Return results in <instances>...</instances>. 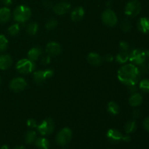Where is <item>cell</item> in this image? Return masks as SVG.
Returning a JSON list of instances; mask_svg holds the SVG:
<instances>
[{
	"instance_id": "cell-1",
	"label": "cell",
	"mask_w": 149,
	"mask_h": 149,
	"mask_svg": "<svg viewBox=\"0 0 149 149\" xmlns=\"http://www.w3.org/2000/svg\"><path fill=\"white\" fill-rule=\"evenodd\" d=\"M141 74L136 65L132 63H126L119 68L117 77L119 81L125 85H136L141 79Z\"/></svg>"
},
{
	"instance_id": "cell-2",
	"label": "cell",
	"mask_w": 149,
	"mask_h": 149,
	"mask_svg": "<svg viewBox=\"0 0 149 149\" xmlns=\"http://www.w3.org/2000/svg\"><path fill=\"white\" fill-rule=\"evenodd\" d=\"M149 60V50L133 49L130 52L129 61L135 65H141Z\"/></svg>"
},
{
	"instance_id": "cell-3",
	"label": "cell",
	"mask_w": 149,
	"mask_h": 149,
	"mask_svg": "<svg viewBox=\"0 0 149 149\" xmlns=\"http://www.w3.org/2000/svg\"><path fill=\"white\" fill-rule=\"evenodd\" d=\"M31 10L28 6L20 5L16 7L13 13V17L16 22L23 23L30 19Z\"/></svg>"
},
{
	"instance_id": "cell-4",
	"label": "cell",
	"mask_w": 149,
	"mask_h": 149,
	"mask_svg": "<svg viewBox=\"0 0 149 149\" xmlns=\"http://www.w3.org/2000/svg\"><path fill=\"white\" fill-rule=\"evenodd\" d=\"M35 63L29 58L21 59L16 63V69L22 74H28L32 73L35 69Z\"/></svg>"
},
{
	"instance_id": "cell-5",
	"label": "cell",
	"mask_w": 149,
	"mask_h": 149,
	"mask_svg": "<svg viewBox=\"0 0 149 149\" xmlns=\"http://www.w3.org/2000/svg\"><path fill=\"white\" fill-rule=\"evenodd\" d=\"M38 131L42 135H48L52 133L55 128V124L52 119H45L36 127Z\"/></svg>"
},
{
	"instance_id": "cell-6",
	"label": "cell",
	"mask_w": 149,
	"mask_h": 149,
	"mask_svg": "<svg viewBox=\"0 0 149 149\" xmlns=\"http://www.w3.org/2000/svg\"><path fill=\"white\" fill-rule=\"evenodd\" d=\"M141 10V4L138 0H132L125 6V13L130 17H135Z\"/></svg>"
},
{
	"instance_id": "cell-7",
	"label": "cell",
	"mask_w": 149,
	"mask_h": 149,
	"mask_svg": "<svg viewBox=\"0 0 149 149\" xmlns=\"http://www.w3.org/2000/svg\"><path fill=\"white\" fill-rule=\"evenodd\" d=\"M72 138V132L68 127L61 130L56 136L57 143L61 146H65L70 142Z\"/></svg>"
},
{
	"instance_id": "cell-8",
	"label": "cell",
	"mask_w": 149,
	"mask_h": 149,
	"mask_svg": "<svg viewBox=\"0 0 149 149\" xmlns=\"http://www.w3.org/2000/svg\"><path fill=\"white\" fill-rule=\"evenodd\" d=\"M102 20L107 26L113 27L117 23L118 19L116 13L110 9H107L102 13Z\"/></svg>"
},
{
	"instance_id": "cell-9",
	"label": "cell",
	"mask_w": 149,
	"mask_h": 149,
	"mask_svg": "<svg viewBox=\"0 0 149 149\" xmlns=\"http://www.w3.org/2000/svg\"><path fill=\"white\" fill-rule=\"evenodd\" d=\"M54 72L51 69H47L45 71H37L33 73V78L36 84H42L47 79L53 76Z\"/></svg>"
},
{
	"instance_id": "cell-10",
	"label": "cell",
	"mask_w": 149,
	"mask_h": 149,
	"mask_svg": "<svg viewBox=\"0 0 149 149\" xmlns=\"http://www.w3.org/2000/svg\"><path fill=\"white\" fill-rule=\"evenodd\" d=\"M27 87V82L22 77L14 78L10 83V87L13 91L19 93L24 90Z\"/></svg>"
},
{
	"instance_id": "cell-11",
	"label": "cell",
	"mask_w": 149,
	"mask_h": 149,
	"mask_svg": "<svg viewBox=\"0 0 149 149\" xmlns=\"http://www.w3.org/2000/svg\"><path fill=\"white\" fill-rule=\"evenodd\" d=\"M46 52L50 57L57 56L61 52V47L55 42H51L46 47Z\"/></svg>"
},
{
	"instance_id": "cell-12",
	"label": "cell",
	"mask_w": 149,
	"mask_h": 149,
	"mask_svg": "<svg viewBox=\"0 0 149 149\" xmlns=\"http://www.w3.org/2000/svg\"><path fill=\"white\" fill-rule=\"evenodd\" d=\"M71 8V4L66 1H61L55 4L53 7L54 13L58 15H63L68 13Z\"/></svg>"
},
{
	"instance_id": "cell-13",
	"label": "cell",
	"mask_w": 149,
	"mask_h": 149,
	"mask_svg": "<svg viewBox=\"0 0 149 149\" xmlns=\"http://www.w3.org/2000/svg\"><path fill=\"white\" fill-rule=\"evenodd\" d=\"M108 139L113 143H117L121 141H123V135L119 132L118 130L110 129L108 130L106 134Z\"/></svg>"
},
{
	"instance_id": "cell-14",
	"label": "cell",
	"mask_w": 149,
	"mask_h": 149,
	"mask_svg": "<svg viewBox=\"0 0 149 149\" xmlns=\"http://www.w3.org/2000/svg\"><path fill=\"white\" fill-rule=\"evenodd\" d=\"M103 61V58L96 52H90L87 56V61L89 62V63L94 66L101 65Z\"/></svg>"
},
{
	"instance_id": "cell-15",
	"label": "cell",
	"mask_w": 149,
	"mask_h": 149,
	"mask_svg": "<svg viewBox=\"0 0 149 149\" xmlns=\"http://www.w3.org/2000/svg\"><path fill=\"white\" fill-rule=\"evenodd\" d=\"M85 12L83 7H77L75 9H74L71 14V20L74 22H78L81 20L84 17Z\"/></svg>"
},
{
	"instance_id": "cell-16",
	"label": "cell",
	"mask_w": 149,
	"mask_h": 149,
	"mask_svg": "<svg viewBox=\"0 0 149 149\" xmlns=\"http://www.w3.org/2000/svg\"><path fill=\"white\" fill-rule=\"evenodd\" d=\"M13 63V59L9 55H0V69L7 70Z\"/></svg>"
},
{
	"instance_id": "cell-17",
	"label": "cell",
	"mask_w": 149,
	"mask_h": 149,
	"mask_svg": "<svg viewBox=\"0 0 149 149\" xmlns=\"http://www.w3.org/2000/svg\"><path fill=\"white\" fill-rule=\"evenodd\" d=\"M138 29L143 33H149V18L148 17H141L138 23Z\"/></svg>"
},
{
	"instance_id": "cell-18",
	"label": "cell",
	"mask_w": 149,
	"mask_h": 149,
	"mask_svg": "<svg viewBox=\"0 0 149 149\" xmlns=\"http://www.w3.org/2000/svg\"><path fill=\"white\" fill-rule=\"evenodd\" d=\"M143 103V96L141 93H135L132 94L129 99V103L132 107H137L142 104Z\"/></svg>"
},
{
	"instance_id": "cell-19",
	"label": "cell",
	"mask_w": 149,
	"mask_h": 149,
	"mask_svg": "<svg viewBox=\"0 0 149 149\" xmlns=\"http://www.w3.org/2000/svg\"><path fill=\"white\" fill-rule=\"evenodd\" d=\"M42 55V49L39 47H35L31 48L28 52V57L29 59L31 61H36L39 58V57Z\"/></svg>"
},
{
	"instance_id": "cell-20",
	"label": "cell",
	"mask_w": 149,
	"mask_h": 149,
	"mask_svg": "<svg viewBox=\"0 0 149 149\" xmlns=\"http://www.w3.org/2000/svg\"><path fill=\"white\" fill-rule=\"evenodd\" d=\"M11 17V12L8 7L0 9V23H4L9 21Z\"/></svg>"
},
{
	"instance_id": "cell-21",
	"label": "cell",
	"mask_w": 149,
	"mask_h": 149,
	"mask_svg": "<svg viewBox=\"0 0 149 149\" xmlns=\"http://www.w3.org/2000/svg\"><path fill=\"white\" fill-rule=\"evenodd\" d=\"M130 53L127 51H121L116 56V62L120 64H125L129 61Z\"/></svg>"
},
{
	"instance_id": "cell-22",
	"label": "cell",
	"mask_w": 149,
	"mask_h": 149,
	"mask_svg": "<svg viewBox=\"0 0 149 149\" xmlns=\"http://www.w3.org/2000/svg\"><path fill=\"white\" fill-rule=\"evenodd\" d=\"M35 145L39 149H49V142L47 138H39L35 141Z\"/></svg>"
},
{
	"instance_id": "cell-23",
	"label": "cell",
	"mask_w": 149,
	"mask_h": 149,
	"mask_svg": "<svg viewBox=\"0 0 149 149\" xmlns=\"http://www.w3.org/2000/svg\"><path fill=\"white\" fill-rule=\"evenodd\" d=\"M107 111L111 114L116 116L119 113V106L115 102H110L107 105Z\"/></svg>"
},
{
	"instance_id": "cell-24",
	"label": "cell",
	"mask_w": 149,
	"mask_h": 149,
	"mask_svg": "<svg viewBox=\"0 0 149 149\" xmlns=\"http://www.w3.org/2000/svg\"><path fill=\"white\" fill-rule=\"evenodd\" d=\"M39 30V26L36 23L31 22L29 23L26 26V31L30 35H35Z\"/></svg>"
},
{
	"instance_id": "cell-25",
	"label": "cell",
	"mask_w": 149,
	"mask_h": 149,
	"mask_svg": "<svg viewBox=\"0 0 149 149\" xmlns=\"http://www.w3.org/2000/svg\"><path fill=\"white\" fill-rule=\"evenodd\" d=\"M137 129V124L135 121H129L126 123L125 130L126 133L130 134L135 132Z\"/></svg>"
},
{
	"instance_id": "cell-26",
	"label": "cell",
	"mask_w": 149,
	"mask_h": 149,
	"mask_svg": "<svg viewBox=\"0 0 149 149\" xmlns=\"http://www.w3.org/2000/svg\"><path fill=\"white\" fill-rule=\"evenodd\" d=\"M36 139V133L35 131L31 130L26 133V136H25V141H26V143L31 144L32 143L35 142Z\"/></svg>"
},
{
	"instance_id": "cell-27",
	"label": "cell",
	"mask_w": 149,
	"mask_h": 149,
	"mask_svg": "<svg viewBox=\"0 0 149 149\" xmlns=\"http://www.w3.org/2000/svg\"><path fill=\"white\" fill-rule=\"evenodd\" d=\"M7 31L11 36H16L20 32V26L18 23H14L8 28Z\"/></svg>"
},
{
	"instance_id": "cell-28",
	"label": "cell",
	"mask_w": 149,
	"mask_h": 149,
	"mask_svg": "<svg viewBox=\"0 0 149 149\" xmlns=\"http://www.w3.org/2000/svg\"><path fill=\"white\" fill-rule=\"evenodd\" d=\"M139 89L143 93H149V79H145L139 82Z\"/></svg>"
},
{
	"instance_id": "cell-29",
	"label": "cell",
	"mask_w": 149,
	"mask_h": 149,
	"mask_svg": "<svg viewBox=\"0 0 149 149\" xmlns=\"http://www.w3.org/2000/svg\"><path fill=\"white\" fill-rule=\"evenodd\" d=\"M8 45V40L5 36L0 35V52H4L6 50Z\"/></svg>"
},
{
	"instance_id": "cell-30",
	"label": "cell",
	"mask_w": 149,
	"mask_h": 149,
	"mask_svg": "<svg viewBox=\"0 0 149 149\" xmlns=\"http://www.w3.org/2000/svg\"><path fill=\"white\" fill-rule=\"evenodd\" d=\"M58 26V21H57L55 19H49L47 22L46 25H45V27L47 30H53L56 28V26Z\"/></svg>"
},
{
	"instance_id": "cell-31",
	"label": "cell",
	"mask_w": 149,
	"mask_h": 149,
	"mask_svg": "<svg viewBox=\"0 0 149 149\" xmlns=\"http://www.w3.org/2000/svg\"><path fill=\"white\" fill-rule=\"evenodd\" d=\"M120 27L124 32H128L131 30V23L128 20H124L121 23Z\"/></svg>"
},
{
	"instance_id": "cell-32",
	"label": "cell",
	"mask_w": 149,
	"mask_h": 149,
	"mask_svg": "<svg viewBox=\"0 0 149 149\" xmlns=\"http://www.w3.org/2000/svg\"><path fill=\"white\" fill-rule=\"evenodd\" d=\"M119 47L122 49V51H129L130 49V45L127 42H125V41H122L119 43Z\"/></svg>"
},
{
	"instance_id": "cell-33",
	"label": "cell",
	"mask_w": 149,
	"mask_h": 149,
	"mask_svg": "<svg viewBox=\"0 0 149 149\" xmlns=\"http://www.w3.org/2000/svg\"><path fill=\"white\" fill-rule=\"evenodd\" d=\"M27 124L28 127H29L30 128H35L37 127V124H36V121L33 119H30L29 120H27Z\"/></svg>"
},
{
	"instance_id": "cell-34",
	"label": "cell",
	"mask_w": 149,
	"mask_h": 149,
	"mask_svg": "<svg viewBox=\"0 0 149 149\" xmlns=\"http://www.w3.org/2000/svg\"><path fill=\"white\" fill-rule=\"evenodd\" d=\"M51 61V57L49 55H46V56H44L42 58V63L43 65H47L50 63Z\"/></svg>"
},
{
	"instance_id": "cell-35",
	"label": "cell",
	"mask_w": 149,
	"mask_h": 149,
	"mask_svg": "<svg viewBox=\"0 0 149 149\" xmlns=\"http://www.w3.org/2000/svg\"><path fill=\"white\" fill-rule=\"evenodd\" d=\"M143 127L146 129V130H147L149 132V116L146 118L143 121Z\"/></svg>"
},
{
	"instance_id": "cell-36",
	"label": "cell",
	"mask_w": 149,
	"mask_h": 149,
	"mask_svg": "<svg viewBox=\"0 0 149 149\" xmlns=\"http://www.w3.org/2000/svg\"><path fill=\"white\" fill-rule=\"evenodd\" d=\"M104 60L106 61V62L111 63L113 61V57L112 56L111 54H108V55H106V56L104 57Z\"/></svg>"
},
{
	"instance_id": "cell-37",
	"label": "cell",
	"mask_w": 149,
	"mask_h": 149,
	"mask_svg": "<svg viewBox=\"0 0 149 149\" xmlns=\"http://www.w3.org/2000/svg\"><path fill=\"white\" fill-rule=\"evenodd\" d=\"M128 87H129L130 91L131 92V93H132V94H133V93H137V90H138V87H137V84H136V85L128 86Z\"/></svg>"
},
{
	"instance_id": "cell-38",
	"label": "cell",
	"mask_w": 149,
	"mask_h": 149,
	"mask_svg": "<svg viewBox=\"0 0 149 149\" xmlns=\"http://www.w3.org/2000/svg\"><path fill=\"white\" fill-rule=\"evenodd\" d=\"M132 114L134 118H138L140 116V115H141V112H140V111L138 110V109H135V110L132 111Z\"/></svg>"
},
{
	"instance_id": "cell-39",
	"label": "cell",
	"mask_w": 149,
	"mask_h": 149,
	"mask_svg": "<svg viewBox=\"0 0 149 149\" xmlns=\"http://www.w3.org/2000/svg\"><path fill=\"white\" fill-rule=\"evenodd\" d=\"M1 2L3 3V4H4V5L6 6H9L10 5V4H12V0H1Z\"/></svg>"
},
{
	"instance_id": "cell-40",
	"label": "cell",
	"mask_w": 149,
	"mask_h": 149,
	"mask_svg": "<svg viewBox=\"0 0 149 149\" xmlns=\"http://www.w3.org/2000/svg\"><path fill=\"white\" fill-rule=\"evenodd\" d=\"M123 141H125V142H130L131 141V138L129 135H126V136H124Z\"/></svg>"
},
{
	"instance_id": "cell-41",
	"label": "cell",
	"mask_w": 149,
	"mask_h": 149,
	"mask_svg": "<svg viewBox=\"0 0 149 149\" xmlns=\"http://www.w3.org/2000/svg\"><path fill=\"white\" fill-rule=\"evenodd\" d=\"M14 149H26L24 146H17L16 147V148H15Z\"/></svg>"
},
{
	"instance_id": "cell-42",
	"label": "cell",
	"mask_w": 149,
	"mask_h": 149,
	"mask_svg": "<svg viewBox=\"0 0 149 149\" xmlns=\"http://www.w3.org/2000/svg\"><path fill=\"white\" fill-rule=\"evenodd\" d=\"M1 149H9V147L7 145H4L1 147Z\"/></svg>"
},
{
	"instance_id": "cell-43",
	"label": "cell",
	"mask_w": 149,
	"mask_h": 149,
	"mask_svg": "<svg viewBox=\"0 0 149 149\" xmlns=\"http://www.w3.org/2000/svg\"><path fill=\"white\" fill-rule=\"evenodd\" d=\"M45 5L46 6V7H50L51 6V4L50 3H49V4H48V1H45Z\"/></svg>"
},
{
	"instance_id": "cell-44",
	"label": "cell",
	"mask_w": 149,
	"mask_h": 149,
	"mask_svg": "<svg viewBox=\"0 0 149 149\" xmlns=\"http://www.w3.org/2000/svg\"><path fill=\"white\" fill-rule=\"evenodd\" d=\"M0 84H1V77H0Z\"/></svg>"
},
{
	"instance_id": "cell-45",
	"label": "cell",
	"mask_w": 149,
	"mask_h": 149,
	"mask_svg": "<svg viewBox=\"0 0 149 149\" xmlns=\"http://www.w3.org/2000/svg\"><path fill=\"white\" fill-rule=\"evenodd\" d=\"M148 68H149V64H148Z\"/></svg>"
}]
</instances>
